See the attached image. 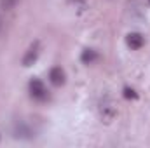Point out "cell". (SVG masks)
Here are the masks:
<instances>
[{"instance_id": "1", "label": "cell", "mask_w": 150, "mask_h": 148, "mask_svg": "<svg viewBox=\"0 0 150 148\" xmlns=\"http://www.w3.org/2000/svg\"><path fill=\"white\" fill-rule=\"evenodd\" d=\"M28 92H30V96L35 99V101H45L47 99V87H45V84L37 78V77H33L30 82H28Z\"/></svg>"}, {"instance_id": "2", "label": "cell", "mask_w": 150, "mask_h": 148, "mask_svg": "<svg viewBox=\"0 0 150 148\" xmlns=\"http://www.w3.org/2000/svg\"><path fill=\"white\" fill-rule=\"evenodd\" d=\"M49 82H51L52 85H56V87L63 85V84L67 82V73H65V70H63L61 66H52V68L49 70Z\"/></svg>"}, {"instance_id": "3", "label": "cell", "mask_w": 150, "mask_h": 148, "mask_svg": "<svg viewBox=\"0 0 150 148\" xmlns=\"http://www.w3.org/2000/svg\"><path fill=\"white\" fill-rule=\"evenodd\" d=\"M126 44H127L129 49L138 51V49H142V47L145 45V37H143L142 33H138V32H131V33L126 37Z\"/></svg>"}, {"instance_id": "4", "label": "cell", "mask_w": 150, "mask_h": 148, "mask_svg": "<svg viewBox=\"0 0 150 148\" xmlns=\"http://www.w3.org/2000/svg\"><path fill=\"white\" fill-rule=\"evenodd\" d=\"M14 136L16 138H21V140H28V138H32V136H35L33 134V131H32V127L28 125V124H25V122H16V125H14Z\"/></svg>"}, {"instance_id": "5", "label": "cell", "mask_w": 150, "mask_h": 148, "mask_svg": "<svg viewBox=\"0 0 150 148\" xmlns=\"http://www.w3.org/2000/svg\"><path fill=\"white\" fill-rule=\"evenodd\" d=\"M38 44H33L28 51H26V54L23 56V66H32L35 61H37V58H38Z\"/></svg>"}, {"instance_id": "6", "label": "cell", "mask_w": 150, "mask_h": 148, "mask_svg": "<svg viewBox=\"0 0 150 148\" xmlns=\"http://www.w3.org/2000/svg\"><path fill=\"white\" fill-rule=\"evenodd\" d=\"M96 59H98V51H94V49H84L80 54V61L84 65H93Z\"/></svg>"}, {"instance_id": "7", "label": "cell", "mask_w": 150, "mask_h": 148, "mask_svg": "<svg viewBox=\"0 0 150 148\" xmlns=\"http://www.w3.org/2000/svg\"><path fill=\"white\" fill-rule=\"evenodd\" d=\"M18 4H19V0H0V7L4 11H12Z\"/></svg>"}, {"instance_id": "8", "label": "cell", "mask_w": 150, "mask_h": 148, "mask_svg": "<svg viewBox=\"0 0 150 148\" xmlns=\"http://www.w3.org/2000/svg\"><path fill=\"white\" fill-rule=\"evenodd\" d=\"M122 94H124L126 99H136V98H138V94H136V91H134L133 87H124Z\"/></svg>"}]
</instances>
